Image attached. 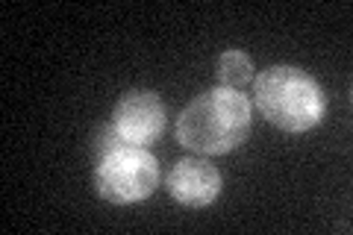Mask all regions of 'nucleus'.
Returning a JSON list of instances; mask_svg holds the SVG:
<instances>
[{
  "mask_svg": "<svg viewBox=\"0 0 353 235\" xmlns=\"http://www.w3.org/2000/svg\"><path fill=\"white\" fill-rule=\"evenodd\" d=\"M250 132V103L236 88L218 85L194 97L176 121V141L197 156L236 150Z\"/></svg>",
  "mask_w": 353,
  "mask_h": 235,
  "instance_id": "1",
  "label": "nucleus"
},
{
  "mask_svg": "<svg viewBox=\"0 0 353 235\" xmlns=\"http://www.w3.org/2000/svg\"><path fill=\"white\" fill-rule=\"evenodd\" d=\"M256 109L274 127L285 132H306L324 121L327 97L315 76L292 65H274L253 80Z\"/></svg>",
  "mask_w": 353,
  "mask_h": 235,
  "instance_id": "2",
  "label": "nucleus"
},
{
  "mask_svg": "<svg viewBox=\"0 0 353 235\" xmlns=\"http://www.w3.org/2000/svg\"><path fill=\"white\" fill-rule=\"evenodd\" d=\"M159 185V162L153 153L136 144H121L112 153L97 159L94 188L115 206H130L148 200Z\"/></svg>",
  "mask_w": 353,
  "mask_h": 235,
  "instance_id": "3",
  "label": "nucleus"
},
{
  "mask_svg": "<svg viewBox=\"0 0 353 235\" xmlns=\"http://www.w3.org/2000/svg\"><path fill=\"white\" fill-rule=\"evenodd\" d=\"M112 127L121 132V139L136 147L157 141L165 132V103L157 92L148 88H136L127 92L118 100L115 115H112Z\"/></svg>",
  "mask_w": 353,
  "mask_h": 235,
  "instance_id": "4",
  "label": "nucleus"
},
{
  "mask_svg": "<svg viewBox=\"0 0 353 235\" xmlns=\"http://www.w3.org/2000/svg\"><path fill=\"white\" fill-rule=\"evenodd\" d=\"M165 188L180 206L203 209L221 194V171L206 156H189L171 167V174L165 176Z\"/></svg>",
  "mask_w": 353,
  "mask_h": 235,
  "instance_id": "5",
  "label": "nucleus"
},
{
  "mask_svg": "<svg viewBox=\"0 0 353 235\" xmlns=\"http://www.w3.org/2000/svg\"><path fill=\"white\" fill-rule=\"evenodd\" d=\"M218 83L224 88H245L248 83L256 80V74H253V59L248 53L241 50H227L218 56Z\"/></svg>",
  "mask_w": 353,
  "mask_h": 235,
  "instance_id": "6",
  "label": "nucleus"
},
{
  "mask_svg": "<svg viewBox=\"0 0 353 235\" xmlns=\"http://www.w3.org/2000/svg\"><path fill=\"white\" fill-rule=\"evenodd\" d=\"M121 144H127L124 139H121V132L109 124V127H103L101 132L94 136V144H92V150H94V156L101 159V156H106V153H112L115 147H121Z\"/></svg>",
  "mask_w": 353,
  "mask_h": 235,
  "instance_id": "7",
  "label": "nucleus"
}]
</instances>
